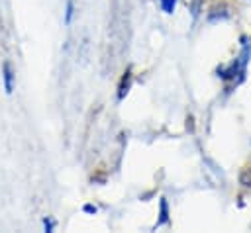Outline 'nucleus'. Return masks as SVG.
<instances>
[{"instance_id":"f257e3e1","label":"nucleus","mask_w":251,"mask_h":233,"mask_svg":"<svg viewBox=\"0 0 251 233\" xmlns=\"http://www.w3.org/2000/svg\"><path fill=\"white\" fill-rule=\"evenodd\" d=\"M2 74H4V90L6 94H12L14 92V69L8 61H4L2 65Z\"/></svg>"},{"instance_id":"f03ea898","label":"nucleus","mask_w":251,"mask_h":233,"mask_svg":"<svg viewBox=\"0 0 251 233\" xmlns=\"http://www.w3.org/2000/svg\"><path fill=\"white\" fill-rule=\"evenodd\" d=\"M163 223H169V206L165 198L161 200V219L157 221V225H163Z\"/></svg>"},{"instance_id":"7ed1b4c3","label":"nucleus","mask_w":251,"mask_h":233,"mask_svg":"<svg viewBox=\"0 0 251 233\" xmlns=\"http://www.w3.org/2000/svg\"><path fill=\"white\" fill-rule=\"evenodd\" d=\"M159 4H161V10L165 14H173L175 6H176V0H159Z\"/></svg>"},{"instance_id":"20e7f679","label":"nucleus","mask_w":251,"mask_h":233,"mask_svg":"<svg viewBox=\"0 0 251 233\" xmlns=\"http://www.w3.org/2000/svg\"><path fill=\"white\" fill-rule=\"evenodd\" d=\"M73 14H75V4H73V0H69L67 2V10H65V23H71Z\"/></svg>"},{"instance_id":"39448f33","label":"nucleus","mask_w":251,"mask_h":233,"mask_svg":"<svg viewBox=\"0 0 251 233\" xmlns=\"http://www.w3.org/2000/svg\"><path fill=\"white\" fill-rule=\"evenodd\" d=\"M43 227H45V231H53V227H55V221L53 219H43Z\"/></svg>"},{"instance_id":"423d86ee","label":"nucleus","mask_w":251,"mask_h":233,"mask_svg":"<svg viewBox=\"0 0 251 233\" xmlns=\"http://www.w3.org/2000/svg\"><path fill=\"white\" fill-rule=\"evenodd\" d=\"M84 211H88V213H96V206H84Z\"/></svg>"}]
</instances>
